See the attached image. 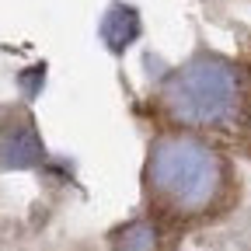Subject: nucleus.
Segmentation results:
<instances>
[{"mask_svg":"<svg viewBox=\"0 0 251 251\" xmlns=\"http://www.w3.org/2000/svg\"><path fill=\"white\" fill-rule=\"evenodd\" d=\"M230 161L224 150L209 140L188 133V129H168L153 136L143 161V192L157 216L164 220H202L216 213L230 196Z\"/></svg>","mask_w":251,"mask_h":251,"instance_id":"1","label":"nucleus"},{"mask_svg":"<svg viewBox=\"0 0 251 251\" xmlns=\"http://www.w3.org/2000/svg\"><path fill=\"white\" fill-rule=\"evenodd\" d=\"M244 70L224 56H192L157 87V108L171 129H227L244 119Z\"/></svg>","mask_w":251,"mask_h":251,"instance_id":"2","label":"nucleus"},{"mask_svg":"<svg viewBox=\"0 0 251 251\" xmlns=\"http://www.w3.org/2000/svg\"><path fill=\"white\" fill-rule=\"evenodd\" d=\"M248 147H251V119H248Z\"/></svg>","mask_w":251,"mask_h":251,"instance_id":"3","label":"nucleus"}]
</instances>
